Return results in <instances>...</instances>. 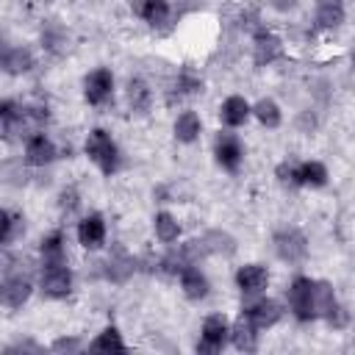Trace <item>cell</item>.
Wrapping results in <instances>:
<instances>
[{
	"mask_svg": "<svg viewBox=\"0 0 355 355\" xmlns=\"http://www.w3.org/2000/svg\"><path fill=\"white\" fill-rule=\"evenodd\" d=\"M33 294V280L22 258H6L3 266V305L17 311L22 308Z\"/></svg>",
	"mask_w": 355,
	"mask_h": 355,
	"instance_id": "1",
	"label": "cell"
},
{
	"mask_svg": "<svg viewBox=\"0 0 355 355\" xmlns=\"http://www.w3.org/2000/svg\"><path fill=\"white\" fill-rule=\"evenodd\" d=\"M86 155H89L92 164H94L103 175H108V178H111V175L119 169V164H122V155H119L116 141H114L111 133L103 130V128H94V130L86 136Z\"/></svg>",
	"mask_w": 355,
	"mask_h": 355,
	"instance_id": "2",
	"label": "cell"
},
{
	"mask_svg": "<svg viewBox=\"0 0 355 355\" xmlns=\"http://www.w3.org/2000/svg\"><path fill=\"white\" fill-rule=\"evenodd\" d=\"M288 308L297 322H313L319 319L316 313V280L300 275L288 286Z\"/></svg>",
	"mask_w": 355,
	"mask_h": 355,
	"instance_id": "3",
	"label": "cell"
},
{
	"mask_svg": "<svg viewBox=\"0 0 355 355\" xmlns=\"http://www.w3.org/2000/svg\"><path fill=\"white\" fill-rule=\"evenodd\" d=\"M272 244H275L277 258L286 261V263H302L308 258V239H305V233L300 227H280V230H275Z\"/></svg>",
	"mask_w": 355,
	"mask_h": 355,
	"instance_id": "4",
	"label": "cell"
},
{
	"mask_svg": "<svg viewBox=\"0 0 355 355\" xmlns=\"http://www.w3.org/2000/svg\"><path fill=\"white\" fill-rule=\"evenodd\" d=\"M39 286L42 294L50 300H64L72 291V269L69 263H42V275H39Z\"/></svg>",
	"mask_w": 355,
	"mask_h": 355,
	"instance_id": "5",
	"label": "cell"
},
{
	"mask_svg": "<svg viewBox=\"0 0 355 355\" xmlns=\"http://www.w3.org/2000/svg\"><path fill=\"white\" fill-rule=\"evenodd\" d=\"M230 338V324L222 313H211L205 316L202 322V330H200V344H197V352H219Z\"/></svg>",
	"mask_w": 355,
	"mask_h": 355,
	"instance_id": "6",
	"label": "cell"
},
{
	"mask_svg": "<svg viewBox=\"0 0 355 355\" xmlns=\"http://www.w3.org/2000/svg\"><path fill=\"white\" fill-rule=\"evenodd\" d=\"M214 158H216V164L222 166V169H227V172H236L239 166H241V158H244V144H241V139L236 136V133H219L216 139H214Z\"/></svg>",
	"mask_w": 355,
	"mask_h": 355,
	"instance_id": "7",
	"label": "cell"
},
{
	"mask_svg": "<svg viewBox=\"0 0 355 355\" xmlns=\"http://www.w3.org/2000/svg\"><path fill=\"white\" fill-rule=\"evenodd\" d=\"M114 92V75L111 69L105 67H97L92 69L86 78H83V97L89 105H103Z\"/></svg>",
	"mask_w": 355,
	"mask_h": 355,
	"instance_id": "8",
	"label": "cell"
},
{
	"mask_svg": "<svg viewBox=\"0 0 355 355\" xmlns=\"http://www.w3.org/2000/svg\"><path fill=\"white\" fill-rule=\"evenodd\" d=\"M283 42L280 36H275L272 31H255L252 36V61L255 67H269L277 58H283Z\"/></svg>",
	"mask_w": 355,
	"mask_h": 355,
	"instance_id": "9",
	"label": "cell"
},
{
	"mask_svg": "<svg viewBox=\"0 0 355 355\" xmlns=\"http://www.w3.org/2000/svg\"><path fill=\"white\" fill-rule=\"evenodd\" d=\"M78 241L86 250H100L105 244V219H103V214L92 211L78 222Z\"/></svg>",
	"mask_w": 355,
	"mask_h": 355,
	"instance_id": "10",
	"label": "cell"
},
{
	"mask_svg": "<svg viewBox=\"0 0 355 355\" xmlns=\"http://www.w3.org/2000/svg\"><path fill=\"white\" fill-rule=\"evenodd\" d=\"M261 330H266V327H275L277 322H280V316H283V308H280V302L277 300H272V297H258L255 302H250V305H244L241 308Z\"/></svg>",
	"mask_w": 355,
	"mask_h": 355,
	"instance_id": "11",
	"label": "cell"
},
{
	"mask_svg": "<svg viewBox=\"0 0 355 355\" xmlns=\"http://www.w3.org/2000/svg\"><path fill=\"white\" fill-rule=\"evenodd\" d=\"M55 155H58V150H55L53 139H47L44 133L28 136V141H25V164H31V166H47V164L55 161Z\"/></svg>",
	"mask_w": 355,
	"mask_h": 355,
	"instance_id": "12",
	"label": "cell"
},
{
	"mask_svg": "<svg viewBox=\"0 0 355 355\" xmlns=\"http://www.w3.org/2000/svg\"><path fill=\"white\" fill-rule=\"evenodd\" d=\"M258 330L261 327L241 311L239 319L230 324V341H233V347L241 349V352H255L258 349Z\"/></svg>",
	"mask_w": 355,
	"mask_h": 355,
	"instance_id": "13",
	"label": "cell"
},
{
	"mask_svg": "<svg viewBox=\"0 0 355 355\" xmlns=\"http://www.w3.org/2000/svg\"><path fill=\"white\" fill-rule=\"evenodd\" d=\"M236 286L241 294H261L269 286V272L261 263H244L236 272Z\"/></svg>",
	"mask_w": 355,
	"mask_h": 355,
	"instance_id": "14",
	"label": "cell"
},
{
	"mask_svg": "<svg viewBox=\"0 0 355 355\" xmlns=\"http://www.w3.org/2000/svg\"><path fill=\"white\" fill-rule=\"evenodd\" d=\"M130 8L136 17H141L153 28H161L169 19V3L166 0H130Z\"/></svg>",
	"mask_w": 355,
	"mask_h": 355,
	"instance_id": "15",
	"label": "cell"
},
{
	"mask_svg": "<svg viewBox=\"0 0 355 355\" xmlns=\"http://www.w3.org/2000/svg\"><path fill=\"white\" fill-rule=\"evenodd\" d=\"M347 11L344 0H316V28L319 31H336L341 28Z\"/></svg>",
	"mask_w": 355,
	"mask_h": 355,
	"instance_id": "16",
	"label": "cell"
},
{
	"mask_svg": "<svg viewBox=\"0 0 355 355\" xmlns=\"http://www.w3.org/2000/svg\"><path fill=\"white\" fill-rule=\"evenodd\" d=\"M250 114H252V105H250L244 97H239V94H230V97L219 105V119H222L227 128L244 125V122L250 119Z\"/></svg>",
	"mask_w": 355,
	"mask_h": 355,
	"instance_id": "17",
	"label": "cell"
},
{
	"mask_svg": "<svg viewBox=\"0 0 355 355\" xmlns=\"http://www.w3.org/2000/svg\"><path fill=\"white\" fill-rule=\"evenodd\" d=\"M197 241H200L205 255H233L236 252V239L225 230H208Z\"/></svg>",
	"mask_w": 355,
	"mask_h": 355,
	"instance_id": "18",
	"label": "cell"
},
{
	"mask_svg": "<svg viewBox=\"0 0 355 355\" xmlns=\"http://www.w3.org/2000/svg\"><path fill=\"white\" fill-rule=\"evenodd\" d=\"M180 288H183V294L189 300H205L208 291H211V283H208V277L197 266H186L180 272Z\"/></svg>",
	"mask_w": 355,
	"mask_h": 355,
	"instance_id": "19",
	"label": "cell"
},
{
	"mask_svg": "<svg viewBox=\"0 0 355 355\" xmlns=\"http://www.w3.org/2000/svg\"><path fill=\"white\" fill-rule=\"evenodd\" d=\"M103 266V277L105 280H114V283H122V280H128L133 272H136V261L133 258H128L122 250H116L105 263H100Z\"/></svg>",
	"mask_w": 355,
	"mask_h": 355,
	"instance_id": "20",
	"label": "cell"
},
{
	"mask_svg": "<svg viewBox=\"0 0 355 355\" xmlns=\"http://www.w3.org/2000/svg\"><path fill=\"white\" fill-rule=\"evenodd\" d=\"M128 105L133 114H147L153 105V92L144 78H130L128 80Z\"/></svg>",
	"mask_w": 355,
	"mask_h": 355,
	"instance_id": "21",
	"label": "cell"
},
{
	"mask_svg": "<svg viewBox=\"0 0 355 355\" xmlns=\"http://www.w3.org/2000/svg\"><path fill=\"white\" fill-rule=\"evenodd\" d=\"M39 252H42V263H64V261H67L64 233H61V230H50V233L42 239Z\"/></svg>",
	"mask_w": 355,
	"mask_h": 355,
	"instance_id": "22",
	"label": "cell"
},
{
	"mask_svg": "<svg viewBox=\"0 0 355 355\" xmlns=\"http://www.w3.org/2000/svg\"><path fill=\"white\" fill-rule=\"evenodd\" d=\"M0 227H3L0 241L8 247V244H14V241L25 233V216L17 214V211H11V208H3V211H0Z\"/></svg>",
	"mask_w": 355,
	"mask_h": 355,
	"instance_id": "23",
	"label": "cell"
},
{
	"mask_svg": "<svg viewBox=\"0 0 355 355\" xmlns=\"http://www.w3.org/2000/svg\"><path fill=\"white\" fill-rule=\"evenodd\" d=\"M153 230H155V239H158L161 244H172V241H178V236H180V222H178L169 211H158V214L153 216Z\"/></svg>",
	"mask_w": 355,
	"mask_h": 355,
	"instance_id": "24",
	"label": "cell"
},
{
	"mask_svg": "<svg viewBox=\"0 0 355 355\" xmlns=\"http://www.w3.org/2000/svg\"><path fill=\"white\" fill-rule=\"evenodd\" d=\"M33 67V55L25 47H6L3 50V69L8 75H22Z\"/></svg>",
	"mask_w": 355,
	"mask_h": 355,
	"instance_id": "25",
	"label": "cell"
},
{
	"mask_svg": "<svg viewBox=\"0 0 355 355\" xmlns=\"http://www.w3.org/2000/svg\"><path fill=\"white\" fill-rule=\"evenodd\" d=\"M175 139L178 141H183V144H191L197 136H200V130H202V122H200V116L194 114V111H183L178 119H175Z\"/></svg>",
	"mask_w": 355,
	"mask_h": 355,
	"instance_id": "26",
	"label": "cell"
},
{
	"mask_svg": "<svg viewBox=\"0 0 355 355\" xmlns=\"http://www.w3.org/2000/svg\"><path fill=\"white\" fill-rule=\"evenodd\" d=\"M252 116L263 125V128H277L283 122V114H280V105L272 100V97H261L255 105H252Z\"/></svg>",
	"mask_w": 355,
	"mask_h": 355,
	"instance_id": "27",
	"label": "cell"
},
{
	"mask_svg": "<svg viewBox=\"0 0 355 355\" xmlns=\"http://www.w3.org/2000/svg\"><path fill=\"white\" fill-rule=\"evenodd\" d=\"M327 166L322 161H302L300 164V186H311V189H322L327 183Z\"/></svg>",
	"mask_w": 355,
	"mask_h": 355,
	"instance_id": "28",
	"label": "cell"
},
{
	"mask_svg": "<svg viewBox=\"0 0 355 355\" xmlns=\"http://www.w3.org/2000/svg\"><path fill=\"white\" fill-rule=\"evenodd\" d=\"M89 349H94V352H125L128 347L122 341V333L111 324V327H105L103 333L94 336V341L89 344Z\"/></svg>",
	"mask_w": 355,
	"mask_h": 355,
	"instance_id": "29",
	"label": "cell"
},
{
	"mask_svg": "<svg viewBox=\"0 0 355 355\" xmlns=\"http://www.w3.org/2000/svg\"><path fill=\"white\" fill-rule=\"evenodd\" d=\"M42 44L50 50V53H64L67 50V31L55 22H47L42 28Z\"/></svg>",
	"mask_w": 355,
	"mask_h": 355,
	"instance_id": "30",
	"label": "cell"
},
{
	"mask_svg": "<svg viewBox=\"0 0 355 355\" xmlns=\"http://www.w3.org/2000/svg\"><path fill=\"white\" fill-rule=\"evenodd\" d=\"M275 178H277L280 186H286V189H297V186H300V164H291V161L277 164Z\"/></svg>",
	"mask_w": 355,
	"mask_h": 355,
	"instance_id": "31",
	"label": "cell"
},
{
	"mask_svg": "<svg viewBox=\"0 0 355 355\" xmlns=\"http://www.w3.org/2000/svg\"><path fill=\"white\" fill-rule=\"evenodd\" d=\"M175 89H178V94H200L202 92V80L197 75H191L189 69H183L178 75V80H175Z\"/></svg>",
	"mask_w": 355,
	"mask_h": 355,
	"instance_id": "32",
	"label": "cell"
},
{
	"mask_svg": "<svg viewBox=\"0 0 355 355\" xmlns=\"http://www.w3.org/2000/svg\"><path fill=\"white\" fill-rule=\"evenodd\" d=\"M78 205H80L78 189H75V186H67V189L58 194V208H61L64 214H72V211H78Z\"/></svg>",
	"mask_w": 355,
	"mask_h": 355,
	"instance_id": "33",
	"label": "cell"
},
{
	"mask_svg": "<svg viewBox=\"0 0 355 355\" xmlns=\"http://www.w3.org/2000/svg\"><path fill=\"white\" fill-rule=\"evenodd\" d=\"M324 319L330 322V327H338V330H341V327H347V322H349V313H347V308H344V305H338V302H336Z\"/></svg>",
	"mask_w": 355,
	"mask_h": 355,
	"instance_id": "34",
	"label": "cell"
},
{
	"mask_svg": "<svg viewBox=\"0 0 355 355\" xmlns=\"http://www.w3.org/2000/svg\"><path fill=\"white\" fill-rule=\"evenodd\" d=\"M53 352H78L80 349V338H55L50 344Z\"/></svg>",
	"mask_w": 355,
	"mask_h": 355,
	"instance_id": "35",
	"label": "cell"
},
{
	"mask_svg": "<svg viewBox=\"0 0 355 355\" xmlns=\"http://www.w3.org/2000/svg\"><path fill=\"white\" fill-rule=\"evenodd\" d=\"M269 6H272L275 11H283V14H286V11H294V8L300 6V0H269Z\"/></svg>",
	"mask_w": 355,
	"mask_h": 355,
	"instance_id": "36",
	"label": "cell"
},
{
	"mask_svg": "<svg viewBox=\"0 0 355 355\" xmlns=\"http://www.w3.org/2000/svg\"><path fill=\"white\" fill-rule=\"evenodd\" d=\"M352 72H355V53H352Z\"/></svg>",
	"mask_w": 355,
	"mask_h": 355,
	"instance_id": "37",
	"label": "cell"
}]
</instances>
